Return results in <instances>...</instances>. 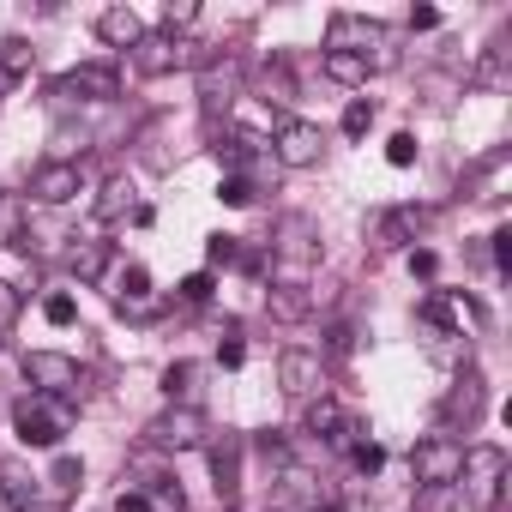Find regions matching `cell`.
Wrapping results in <instances>:
<instances>
[{"label": "cell", "instance_id": "47", "mask_svg": "<svg viewBox=\"0 0 512 512\" xmlns=\"http://www.w3.org/2000/svg\"><path fill=\"white\" fill-rule=\"evenodd\" d=\"M494 260L512 266V229H494Z\"/></svg>", "mask_w": 512, "mask_h": 512}, {"label": "cell", "instance_id": "22", "mask_svg": "<svg viewBox=\"0 0 512 512\" xmlns=\"http://www.w3.org/2000/svg\"><path fill=\"white\" fill-rule=\"evenodd\" d=\"M0 494H7V500H13V512H19V506H31V500H37V476H31L19 458H0Z\"/></svg>", "mask_w": 512, "mask_h": 512}, {"label": "cell", "instance_id": "6", "mask_svg": "<svg viewBox=\"0 0 512 512\" xmlns=\"http://www.w3.org/2000/svg\"><path fill=\"white\" fill-rule=\"evenodd\" d=\"M25 380L37 386V398H79V386H85V374H79V362L73 356H61V350H31L25 356Z\"/></svg>", "mask_w": 512, "mask_h": 512}, {"label": "cell", "instance_id": "39", "mask_svg": "<svg viewBox=\"0 0 512 512\" xmlns=\"http://www.w3.org/2000/svg\"><path fill=\"white\" fill-rule=\"evenodd\" d=\"M43 320H49V326H73V320H79L73 296H49V302H43Z\"/></svg>", "mask_w": 512, "mask_h": 512}, {"label": "cell", "instance_id": "16", "mask_svg": "<svg viewBox=\"0 0 512 512\" xmlns=\"http://www.w3.org/2000/svg\"><path fill=\"white\" fill-rule=\"evenodd\" d=\"M314 506H320V482L302 464H284V476L272 488V512H314Z\"/></svg>", "mask_w": 512, "mask_h": 512}, {"label": "cell", "instance_id": "29", "mask_svg": "<svg viewBox=\"0 0 512 512\" xmlns=\"http://www.w3.org/2000/svg\"><path fill=\"white\" fill-rule=\"evenodd\" d=\"M470 79H476V85H506V43H500V37L482 49V61H476Z\"/></svg>", "mask_w": 512, "mask_h": 512}, {"label": "cell", "instance_id": "37", "mask_svg": "<svg viewBox=\"0 0 512 512\" xmlns=\"http://www.w3.org/2000/svg\"><path fill=\"white\" fill-rule=\"evenodd\" d=\"M187 25H199V7H193V0H181V7H175V0H169V7H163V31H187Z\"/></svg>", "mask_w": 512, "mask_h": 512}, {"label": "cell", "instance_id": "44", "mask_svg": "<svg viewBox=\"0 0 512 512\" xmlns=\"http://www.w3.org/2000/svg\"><path fill=\"white\" fill-rule=\"evenodd\" d=\"M115 512H151L145 488H121V494H115Z\"/></svg>", "mask_w": 512, "mask_h": 512}, {"label": "cell", "instance_id": "20", "mask_svg": "<svg viewBox=\"0 0 512 512\" xmlns=\"http://www.w3.org/2000/svg\"><path fill=\"white\" fill-rule=\"evenodd\" d=\"M199 380H205L199 362H169V368H163V392H169V404L199 410Z\"/></svg>", "mask_w": 512, "mask_h": 512}, {"label": "cell", "instance_id": "11", "mask_svg": "<svg viewBox=\"0 0 512 512\" xmlns=\"http://www.w3.org/2000/svg\"><path fill=\"white\" fill-rule=\"evenodd\" d=\"M79 193H85V169H79V163L55 157V163H37V169H31V199H37V205H67V199H79Z\"/></svg>", "mask_w": 512, "mask_h": 512}, {"label": "cell", "instance_id": "32", "mask_svg": "<svg viewBox=\"0 0 512 512\" xmlns=\"http://www.w3.org/2000/svg\"><path fill=\"white\" fill-rule=\"evenodd\" d=\"M205 260H211V266H241V241H235V235H211V241H205Z\"/></svg>", "mask_w": 512, "mask_h": 512}, {"label": "cell", "instance_id": "1", "mask_svg": "<svg viewBox=\"0 0 512 512\" xmlns=\"http://www.w3.org/2000/svg\"><path fill=\"white\" fill-rule=\"evenodd\" d=\"M500 494H506V452L500 446H470L464 470H458V500L476 506V512H500Z\"/></svg>", "mask_w": 512, "mask_h": 512}, {"label": "cell", "instance_id": "41", "mask_svg": "<svg viewBox=\"0 0 512 512\" xmlns=\"http://www.w3.org/2000/svg\"><path fill=\"white\" fill-rule=\"evenodd\" d=\"M19 308H25V302H19V290H13V284H0V332L19 320Z\"/></svg>", "mask_w": 512, "mask_h": 512}, {"label": "cell", "instance_id": "24", "mask_svg": "<svg viewBox=\"0 0 512 512\" xmlns=\"http://www.w3.org/2000/svg\"><path fill=\"white\" fill-rule=\"evenodd\" d=\"M31 73V43H19V37H7L0 43V97H7L19 79Z\"/></svg>", "mask_w": 512, "mask_h": 512}, {"label": "cell", "instance_id": "17", "mask_svg": "<svg viewBox=\"0 0 512 512\" xmlns=\"http://www.w3.org/2000/svg\"><path fill=\"white\" fill-rule=\"evenodd\" d=\"M266 314L284 320V326H296V320L314 314V290H302V284H272V290H266Z\"/></svg>", "mask_w": 512, "mask_h": 512}, {"label": "cell", "instance_id": "7", "mask_svg": "<svg viewBox=\"0 0 512 512\" xmlns=\"http://www.w3.org/2000/svg\"><path fill=\"white\" fill-rule=\"evenodd\" d=\"M410 470H416V488H446V482H458V470H464V446H458L452 434H428V440H416Z\"/></svg>", "mask_w": 512, "mask_h": 512}, {"label": "cell", "instance_id": "23", "mask_svg": "<svg viewBox=\"0 0 512 512\" xmlns=\"http://www.w3.org/2000/svg\"><path fill=\"white\" fill-rule=\"evenodd\" d=\"M133 181L127 175H115V181H103V199H97V217L103 223H121V217H133Z\"/></svg>", "mask_w": 512, "mask_h": 512}, {"label": "cell", "instance_id": "27", "mask_svg": "<svg viewBox=\"0 0 512 512\" xmlns=\"http://www.w3.org/2000/svg\"><path fill=\"white\" fill-rule=\"evenodd\" d=\"M25 235V199L19 193H0V247H13Z\"/></svg>", "mask_w": 512, "mask_h": 512}, {"label": "cell", "instance_id": "42", "mask_svg": "<svg viewBox=\"0 0 512 512\" xmlns=\"http://www.w3.org/2000/svg\"><path fill=\"white\" fill-rule=\"evenodd\" d=\"M211 296V272H193V278H181V302H205Z\"/></svg>", "mask_w": 512, "mask_h": 512}, {"label": "cell", "instance_id": "14", "mask_svg": "<svg viewBox=\"0 0 512 512\" xmlns=\"http://www.w3.org/2000/svg\"><path fill=\"white\" fill-rule=\"evenodd\" d=\"M422 223H428V211H422V205H392V211H380V223H374V247H380V253L410 247Z\"/></svg>", "mask_w": 512, "mask_h": 512}, {"label": "cell", "instance_id": "33", "mask_svg": "<svg viewBox=\"0 0 512 512\" xmlns=\"http://www.w3.org/2000/svg\"><path fill=\"white\" fill-rule=\"evenodd\" d=\"M374 115H380V109H374V103H368V97H356V103H350V109H344V133H350V139H362V133H368V127H374Z\"/></svg>", "mask_w": 512, "mask_h": 512}, {"label": "cell", "instance_id": "40", "mask_svg": "<svg viewBox=\"0 0 512 512\" xmlns=\"http://www.w3.org/2000/svg\"><path fill=\"white\" fill-rule=\"evenodd\" d=\"M422 320H428V326H440V332H452V326H458V314H452L440 296H428V302H422Z\"/></svg>", "mask_w": 512, "mask_h": 512}, {"label": "cell", "instance_id": "25", "mask_svg": "<svg viewBox=\"0 0 512 512\" xmlns=\"http://www.w3.org/2000/svg\"><path fill=\"white\" fill-rule=\"evenodd\" d=\"M115 302L121 308H145L151 302V272L145 266H121L115 272Z\"/></svg>", "mask_w": 512, "mask_h": 512}, {"label": "cell", "instance_id": "48", "mask_svg": "<svg viewBox=\"0 0 512 512\" xmlns=\"http://www.w3.org/2000/svg\"><path fill=\"white\" fill-rule=\"evenodd\" d=\"M266 85H272V91H278V103H284V97H290V91H296V85H290V73H284V67H272V73H266Z\"/></svg>", "mask_w": 512, "mask_h": 512}, {"label": "cell", "instance_id": "34", "mask_svg": "<svg viewBox=\"0 0 512 512\" xmlns=\"http://www.w3.org/2000/svg\"><path fill=\"white\" fill-rule=\"evenodd\" d=\"M458 506V482H446V488H422L416 494V512H452Z\"/></svg>", "mask_w": 512, "mask_h": 512}, {"label": "cell", "instance_id": "19", "mask_svg": "<svg viewBox=\"0 0 512 512\" xmlns=\"http://www.w3.org/2000/svg\"><path fill=\"white\" fill-rule=\"evenodd\" d=\"M235 91H241V61H211L205 67V85H199V97H205V109H229L235 103Z\"/></svg>", "mask_w": 512, "mask_h": 512}, {"label": "cell", "instance_id": "4", "mask_svg": "<svg viewBox=\"0 0 512 512\" xmlns=\"http://www.w3.org/2000/svg\"><path fill=\"white\" fill-rule=\"evenodd\" d=\"M67 422H73V410L61 404V398H19L13 404V428H19V440L25 446H61L67 440Z\"/></svg>", "mask_w": 512, "mask_h": 512}, {"label": "cell", "instance_id": "15", "mask_svg": "<svg viewBox=\"0 0 512 512\" xmlns=\"http://www.w3.org/2000/svg\"><path fill=\"white\" fill-rule=\"evenodd\" d=\"M205 452H211V476H217V494H235L241 488V434H205Z\"/></svg>", "mask_w": 512, "mask_h": 512}, {"label": "cell", "instance_id": "30", "mask_svg": "<svg viewBox=\"0 0 512 512\" xmlns=\"http://www.w3.org/2000/svg\"><path fill=\"white\" fill-rule=\"evenodd\" d=\"M284 253H296V260H308L314 253V229H308V217H284Z\"/></svg>", "mask_w": 512, "mask_h": 512}, {"label": "cell", "instance_id": "18", "mask_svg": "<svg viewBox=\"0 0 512 512\" xmlns=\"http://www.w3.org/2000/svg\"><path fill=\"white\" fill-rule=\"evenodd\" d=\"M97 37H103L109 49H133V43L145 37V25H139L133 7H109V13H97Z\"/></svg>", "mask_w": 512, "mask_h": 512}, {"label": "cell", "instance_id": "43", "mask_svg": "<svg viewBox=\"0 0 512 512\" xmlns=\"http://www.w3.org/2000/svg\"><path fill=\"white\" fill-rule=\"evenodd\" d=\"M217 362H223V368H241V362H247V344L229 332V338H223V350H217Z\"/></svg>", "mask_w": 512, "mask_h": 512}, {"label": "cell", "instance_id": "13", "mask_svg": "<svg viewBox=\"0 0 512 512\" xmlns=\"http://www.w3.org/2000/svg\"><path fill=\"white\" fill-rule=\"evenodd\" d=\"M482 404H488V380H482L476 368H464V380H458V386L446 392V404H440V422H446V428H458V422L470 428V422L482 416Z\"/></svg>", "mask_w": 512, "mask_h": 512}, {"label": "cell", "instance_id": "38", "mask_svg": "<svg viewBox=\"0 0 512 512\" xmlns=\"http://www.w3.org/2000/svg\"><path fill=\"white\" fill-rule=\"evenodd\" d=\"M217 199H223V205H253V181H247V175H223Z\"/></svg>", "mask_w": 512, "mask_h": 512}, {"label": "cell", "instance_id": "36", "mask_svg": "<svg viewBox=\"0 0 512 512\" xmlns=\"http://www.w3.org/2000/svg\"><path fill=\"white\" fill-rule=\"evenodd\" d=\"M350 464H356V470H362V476H374V470H380V464H386V452H380V446H374V440H350Z\"/></svg>", "mask_w": 512, "mask_h": 512}, {"label": "cell", "instance_id": "31", "mask_svg": "<svg viewBox=\"0 0 512 512\" xmlns=\"http://www.w3.org/2000/svg\"><path fill=\"white\" fill-rule=\"evenodd\" d=\"M43 482H49L55 494H73V488L85 482V464H79V458H55V470H49Z\"/></svg>", "mask_w": 512, "mask_h": 512}, {"label": "cell", "instance_id": "35", "mask_svg": "<svg viewBox=\"0 0 512 512\" xmlns=\"http://www.w3.org/2000/svg\"><path fill=\"white\" fill-rule=\"evenodd\" d=\"M386 163H392V169H410V163H416V133H392V139H386Z\"/></svg>", "mask_w": 512, "mask_h": 512}, {"label": "cell", "instance_id": "51", "mask_svg": "<svg viewBox=\"0 0 512 512\" xmlns=\"http://www.w3.org/2000/svg\"><path fill=\"white\" fill-rule=\"evenodd\" d=\"M314 512H344V506H338V500H332V506H314Z\"/></svg>", "mask_w": 512, "mask_h": 512}, {"label": "cell", "instance_id": "9", "mask_svg": "<svg viewBox=\"0 0 512 512\" xmlns=\"http://www.w3.org/2000/svg\"><path fill=\"white\" fill-rule=\"evenodd\" d=\"M278 386H284V398H296V404L326 398V362H320V350H284V356H278Z\"/></svg>", "mask_w": 512, "mask_h": 512}, {"label": "cell", "instance_id": "3", "mask_svg": "<svg viewBox=\"0 0 512 512\" xmlns=\"http://www.w3.org/2000/svg\"><path fill=\"white\" fill-rule=\"evenodd\" d=\"M127 55H133V67L145 79H163V73H181V67H199L205 61V49L187 43V37H175V31H145Z\"/></svg>", "mask_w": 512, "mask_h": 512}, {"label": "cell", "instance_id": "50", "mask_svg": "<svg viewBox=\"0 0 512 512\" xmlns=\"http://www.w3.org/2000/svg\"><path fill=\"white\" fill-rule=\"evenodd\" d=\"M19 512H49V506H43V500H31V506H19Z\"/></svg>", "mask_w": 512, "mask_h": 512}, {"label": "cell", "instance_id": "45", "mask_svg": "<svg viewBox=\"0 0 512 512\" xmlns=\"http://www.w3.org/2000/svg\"><path fill=\"white\" fill-rule=\"evenodd\" d=\"M410 272H416V278H434V272H440V260H434L428 247H410Z\"/></svg>", "mask_w": 512, "mask_h": 512}, {"label": "cell", "instance_id": "10", "mask_svg": "<svg viewBox=\"0 0 512 512\" xmlns=\"http://www.w3.org/2000/svg\"><path fill=\"white\" fill-rule=\"evenodd\" d=\"M320 151H326V133H320L314 121H284L278 139H272V157H278L284 169H314Z\"/></svg>", "mask_w": 512, "mask_h": 512}, {"label": "cell", "instance_id": "2", "mask_svg": "<svg viewBox=\"0 0 512 512\" xmlns=\"http://www.w3.org/2000/svg\"><path fill=\"white\" fill-rule=\"evenodd\" d=\"M326 49H350V55H362L368 73H392V67H398V43L386 37V25L356 19V13H338V19H332V43H326Z\"/></svg>", "mask_w": 512, "mask_h": 512}, {"label": "cell", "instance_id": "5", "mask_svg": "<svg viewBox=\"0 0 512 512\" xmlns=\"http://www.w3.org/2000/svg\"><path fill=\"white\" fill-rule=\"evenodd\" d=\"M205 410H187V404H169L163 416L145 422V446L151 452H199L205 446Z\"/></svg>", "mask_w": 512, "mask_h": 512}, {"label": "cell", "instance_id": "46", "mask_svg": "<svg viewBox=\"0 0 512 512\" xmlns=\"http://www.w3.org/2000/svg\"><path fill=\"white\" fill-rule=\"evenodd\" d=\"M434 25H440L434 7H410V31H434Z\"/></svg>", "mask_w": 512, "mask_h": 512}, {"label": "cell", "instance_id": "26", "mask_svg": "<svg viewBox=\"0 0 512 512\" xmlns=\"http://www.w3.org/2000/svg\"><path fill=\"white\" fill-rule=\"evenodd\" d=\"M253 151H260V139H247V133H223V139H217V157L229 163V175H241V169L253 163Z\"/></svg>", "mask_w": 512, "mask_h": 512}, {"label": "cell", "instance_id": "28", "mask_svg": "<svg viewBox=\"0 0 512 512\" xmlns=\"http://www.w3.org/2000/svg\"><path fill=\"white\" fill-rule=\"evenodd\" d=\"M326 73H332L338 85H362V79H368L362 55H350V49H326Z\"/></svg>", "mask_w": 512, "mask_h": 512}, {"label": "cell", "instance_id": "49", "mask_svg": "<svg viewBox=\"0 0 512 512\" xmlns=\"http://www.w3.org/2000/svg\"><path fill=\"white\" fill-rule=\"evenodd\" d=\"M350 350H356V332H350V326H338V332H332V356H350Z\"/></svg>", "mask_w": 512, "mask_h": 512}, {"label": "cell", "instance_id": "21", "mask_svg": "<svg viewBox=\"0 0 512 512\" xmlns=\"http://www.w3.org/2000/svg\"><path fill=\"white\" fill-rule=\"evenodd\" d=\"M67 272H73L79 284H97V278L109 272V241H79V247L67 253Z\"/></svg>", "mask_w": 512, "mask_h": 512}, {"label": "cell", "instance_id": "8", "mask_svg": "<svg viewBox=\"0 0 512 512\" xmlns=\"http://www.w3.org/2000/svg\"><path fill=\"white\" fill-rule=\"evenodd\" d=\"M55 97H67V103H115L121 97V73L109 61H85V67L55 79Z\"/></svg>", "mask_w": 512, "mask_h": 512}, {"label": "cell", "instance_id": "12", "mask_svg": "<svg viewBox=\"0 0 512 512\" xmlns=\"http://www.w3.org/2000/svg\"><path fill=\"white\" fill-rule=\"evenodd\" d=\"M302 434H314V440H326V446H344V452H350V440H362V428L344 416V404H338L332 392L302 410Z\"/></svg>", "mask_w": 512, "mask_h": 512}]
</instances>
